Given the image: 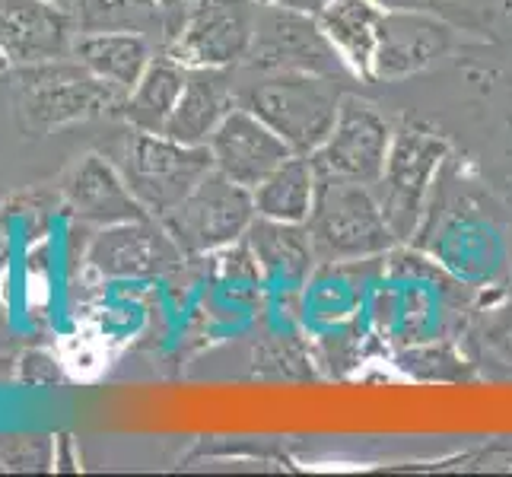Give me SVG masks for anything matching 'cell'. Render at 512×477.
Returning a JSON list of instances; mask_svg holds the SVG:
<instances>
[{"label":"cell","mask_w":512,"mask_h":477,"mask_svg":"<svg viewBox=\"0 0 512 477\" xmlns=\"http://www.w3.org/2000/svg\"><path fill=\"white\" fill-rule=\"evenodd\" d=\"M16 125L26 134H55L93 118H118L125 90L96 77L74 55L7 70Z\"/></svg>","instance_id":"cell-1"},{"label":"cell","mask_w":512,"mask_h":477,"mask_svg":"<svg viewBox=\"0 0 512 477\" xmlns=\"http://www.w3.org/2000/svg\"><path fill=\"white\" fill-rule=\"evenodd\" d=\"M319 264H360L392 255L401 239L388 226L373 185L319 179L306 220Z\"/></svg>","instance_id":"cell-2"},{"label":"cell","mask_w":512,"mask_h":477,"mask_svg":"<svg viewBox=\"0 0 512 477\" xmlns=\"http://www.w3.org/2000/svg\"><path fill=\"white\" fill-rule=\"evenodd\" d=\"M341 99L338 80L309 74H261L258 83L239 90V105L255 112L299 156H312L325 144Z\"/></svg>","instance_id":"cell-3"},{"label":"cell","mask_w":512,"mask_h":477,"mask_svg":"<svg viewBox=\"0 0 512 477\" xmlns=\"http://www.w3.org/2000/svg\"><path fill=\"white\" fill-rule=\"evenodd\" d=\"M449 156L452 144L439 131L423 125L395 128L382 179L373 185V191L401 245L420 233L430 210L433 188L439 185V175H443Z\"/></svg>","instance_id":"cell-4"},{"label":"cell","mask_w":512,"mask_h":477,"mask_svg":"<svg viewBox=\"0 0 512 477\" xmlns=\"http://www.w3.org/2000/svg\"><path fill=\"white\" fill-rule=\"evenodd\" d=\"M118 169L147 214L163 220L214 169V156L210 147L131 128L118 153Z\"/></svg>","instance_id":"cell-5"},{"label":"cell","mask_w":512,"mask_h":477,"mask_svg":"<svg viewBox=\"0 0 512 477\" xmlns=\"http://www.w3.org/2000/svg\"><path fill=\"white\" fill-rule=\"evenodd\" d=\"M242 64L258 74H309L338 83L357 80L319 20L284 4L258 7L255 35Z\"/></svg>","instance_id":"cell-6"},{"label":"cell","mask_w":512,"mask_h":477,"mask_svg":"<svg viewBox=\"0 0 512 477\" xmlns=\"http://www.w3.org/2000/svg\"><path fill=\"white\" fill-rule=\"evenodd\" d=\"M255 220V198L249 188L210 169L188 198L163 217V226L185 258L217 255L226 245L245 239Z\"/></svg>","instance_id":"cell-7"},{"label":"cell","mask_w":512,"mask_h":477,"mask_svg":"<svg viewBox=\"0 0 512 477\" xmlns=\"http://www.w3.org/2000/svg\"><path fill=\"white\" fill-rule=\"evenodd\" d=\"M392 137L395 125L373 102L344 93L331 134L309 159L319 179L376 185L382 179L388 150H392Z\"/></svg>","instance_id":"cell-8"},{"label":"cell","mask_w":512,"mask_h":477,"mask_svg":"<svg viewBox=\"0 0 512 477\" xmlns=\"http://www.w3.org/2000/svg\"><path fill=\"white\" fill-rule=\"evenodd\" d=\"M458 32L462 29L436 13L414 7H385L369 80L398 83L423 74L458 45Z\"/></svg>","instance_id":"cell-9"},{"label":"cell","mask_w":512,"mask_h":477,"mask_svg":"<svg viewBox=\"0 0 512 477\" xmlns=\"http://www.w3.org/2000/svg\"><path fill=\"white\" fill-rule=\"evenodd\" d=\"M185 252L175 245L163 220L137 217L125 223L102 226L93 239L86 264L109 280H156L179 274L185 264Z\"/></svg>","instance_id":"cell-10"},{"label":"cell","mask_w":512,"mask_h":477,"mask_svg":"<svg viewBox=\"0 0 512 477\" xmlns=\"http://www.w3.org/2000/svg\"><path fill=\"white\" fill-rule=\"evenodd\" d=\"M255 0H210V4L185 26L175 42L166 45V55L191 67L236 70L249 55L255 35Z\"/></svg>","instance_id":"cell-11"},{"label":"cell","mask_w":512,"mask_h":477,"mask_svg":"<svg viewBox=\"0 0 512 477\" xmlns=\"http://www.w3.org/2000/svg\"><path fill=\"white\" fill-rule=\"evenodd\" d=\"M77 23V13L51 0H0V70L70 55Z\"/></svg>","instance_id":"cell-12"},{"label":"cell","mask_w":512,"mask_h":477,"mask_svg":"<svg viewBox=\"0 0 512 477\" xmlns=\"http://www.w3.org/2000/svg\"><path fill=\"white\" fill-rule=\"evenodd\" d=\"M207 147L214 156V169L249 191L268 179L287 156H293L284 140L245 105H236L223 118V125L207 140Z\"/></svg>","instance_id":"cell-13"},{"label":"cell","mask_w":512,"mask_h":477,"mask_svg":"<svg viewBox=\"0 0 512 477\" xmlns=\"http://www.w3.org/2000/svg\"><path fill=\"white\" fill-rule=\"evenodd\" d=\"M245 242L261 268V277L277 290H303L315 277L319 255L309 236L306 223H284L258 217L252 220Z\"/></svg>","instance_id":"cell-14"},{"label":"cell","mask_w":512,"mask_h":477,"mask_svg":"<svg viewBox=\"0 0 512 477\" xmlns=\"http://www.w3.org/2000/svg\"><path fill=\"white\" fill-rule=\"evenodd\" d=\"M64 198L74 214H80L83 220H96L102 226L150 217L144 204H140L134 198V191L128 188L118 163H112V159H105L99 153L83 156L80 163L67 172Z\"/></svg>","instance_id":"cell-15"},{"label":"cell","mask_w":512,"mask_h":477,"mask_svg":"<svg viewBox=\"0 0 512 477\" xmlns=\"http://www.w3.org/2000/svg\"><path fill=\"white\" fill-rule=\"evenodd\" d=\"M239 105V90L233 86V70L191 67L182 99L175 105L163 134L182 144L207 147V140L223 125V118Z\"/></svg>","instance_id":"cell-16"},{"label":"cell","mask_w":512,"mask_h":477,"mask_svg":"<svg viewBox=\"0 0 512 477\" xmlns=\"http://www.w3.org/2000/svg\"><path fill=\"white\" fill-rule=\"evenodd\" d=\"M70 55L90 67L96 77L109 80L118 90L128 93L153 61V45L140 29H83L74 35Z\"/></svg>","instance_id":"cell-17"},{"label":"cell","mask_w":512,"mask_h":477,"mask_svg":"<svg viewBox=\"0 0 512 477\" xmlns=\"http://www.w3.org/2000/svg\"><path fill=\"white\" fill-rule=\"evenodd\" d=\"M185 80H188V67L163 51V55H156L147 64L144 77L134 83V90H128L118 118L134 131L163 134L175 105L182 99Z\"/></svg>","instance_id":"cell-18"},{"label":"cell","mask_w":512,"mask_h":477,"mask_svg":"<svg viewBox=\"0 0 512 477\" xmlns=\"http://www.w3.org/2000/svg\"><path fill=\"white\" fill-rule=\"evenodd\" d=\"M382 13H385L382 0H331L315 16L357 80H369V70H373V51H376Z\"/></svg>","instance_id":"cell-19"},{"label":"cell","mask_w":512,"mask_h":477,"mask_svg":"<svg viewBox=\"0 0 512 477\" xmlns=\"http://www.w3.org/2000/svg\"><path fill=\"white\" fill-rule=\"evenodd\" d=\"M319 191V175L309 156H287L268 179L252 188L255 214L284 223H306Z\"/></svg>","instance_id":"cell-20"},{"label":"cell","mask_w":512,"mask_h":477,"mask_svg":"<svg viewBox=\"0 0 512 477\" xmlns=\"http://www.w3.org/2000/svg\"><path fill=\"white\" fill-rule=\"evenodd\" d=\"M471 341L487 363L512 373V293H503L474 312Z\"/></svg>","instance_id":"cell-21"},{"label":"cell","mask_w":512,"mask_h":477,"mask_svg":"<svg viewBox=\"0 0 512 477\" xmlns=\"http://www.w3.org/2000/svg\"><path fill=\"white\" fill-rule=\"evenodd\" d=\"M398 366L414 379L449 382V379H465L471 369V360L465 353H458L452 344L439 341V344H420V347L398 353Z\"/></svg>","instance_id":"cell-22"},{"label":"cell","mask_w":512,"mask_h":477,"mask_svg":"<svg viewBox=\"0 0 512 477\" xmlns=\"http://www.w3.org/2000/svg\"><path fill=\"white\" fill-rule=\"evenodd\" d=\"M385 7H414V10H427L449 20L458 29H471L481 32L493 23L503 7H509L506 0H382Z\"/></svg>","instance_id":"cell-23"},{"label":"cell","mask_w":512,"mask_h":477,"mask_svg":"<svg viewBox=\"0 0 512 477\" xmlns=\"http://www.w3.org/2000/svg\"><path fill=\"white\" fill-rule=\"evenodd\" d=\"M131 16V20H153L156 23V0H77V20L86 29H105L109 20Z\"/></svg>","instance_id":"cell-24"},{"label":"cell","mask_w":512,"mask_h":477,"mask_svg":"<svg viewBox=\"0 0 512 477\" xmlns=\"http://www.w3.org/2000/svg\"><path fill=\"white\" fill-rule=\"evenodd\" d=\"M210 0H156V29L163 32V42H175L185 26L198 16Z\"/></svg>","instance_id":"cell-25"},{"label":"cell","mask_w":512,"mask_h":477,"mask_svg":"<svg viewBox=\"0 0 512 477\" xmlns=\"http://www.w3.org/2000/svg\"><path fill=\"white\" fill-rule=\"evenodd\" d=\"M51 4H58V7H64L70 13H77V0H51Z\"/></svg>","instance_id":"cell-26"},{"label":"cell","mask_w":512,"mask_h":477,"mask_svg":"<svg viewBox=\"0 0 512 477\" xmlns=\"http://www.w3.org/2000/svg\"><path fill=\"white\" fill-rule=\"evenodd\" d=\"M509 280H512V236H509Z\"/></svg>","instance_id":"cell-27"},{"label":"cell","mask_w":512,"mask_h":477,"mask_svg":"<svg viewBox=\"0 0 512 477\" xmlns=\"http://www.w3.org/2000/svg\"><path fill=\"white\" fill-rule=\"evenodd\" d=\"M506 4H509V7H512V0H506Z\"/></svg>","instance_id":"cell-28"}]
</instances>
